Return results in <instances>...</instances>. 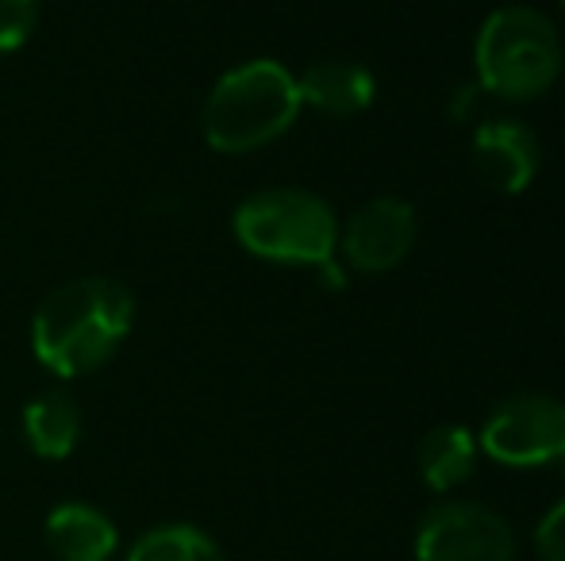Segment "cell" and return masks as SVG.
Returning a JSON list of instances; mask_svg holds the SVG:
<instances>
[{
  "instance_id": "9c48e42d",
  "label": "cell",
  "mask_w": 565,
  "mask_h": 561,
  "mask_svg": "<svg viewBox=\"0 0 565 561\" xmlns=\"http://www.w3.org/2000/svg\"><path fill=\"white\" fill-rule=\"evenodd\" d=\"M300 105L331 116V120H350L362 116L377 97V82L362 62L350 58H320L297 77Z\"/></svg>"
},
{
  "instance_id": "277c9868",
  "label": "cell",
  "mask_w": 565,
  "mask_h": 561,
  "mask_svg": "<svg viewBox=\"0 0 565 561\" xmlns=\"http://www.w3.org/2000/svg\"><path fill=\"white\" fill-rule=\"evenodd\" d=\"M238 247L262 262L320 266L339 255V216L320 193L297 185L250 193L231 216Z\"/></svg>"
},
{
  "instance_id": "8992f818",
  "label": "cell",
  "mask_w": 565,
  "mask_h": 561,
  "mask_svg": "<svg viewBox=\"0 0 565 561\" xmlns=\"http://www.w3.org/2000/svg\"><path fill=\"white\" fill-rule=\"evenodd\" d=\"M419 561H515V535L500 511L473 500L435 504L416 527Z\"/></svg>"
},
{
  "instance_id": "52a82bcc",
  "label": "cell",
  "mask_w": 565,
  "mask_h": 561,
  "mask_svg": "<svg viewBox=\"0 0 565 561\" xmlns=\"http://www.w3.org/2000/svg\"><path fill=\"white\" fill-rule=\"evenodd\" d=\"M419 239V216L404 196H373L339 224V255L358 273H388L412 255Z\"/></svg>"
},
{
  "instance_id": "6da1fadb",
  "label": "cell",
  "mask_w": 565,
  "mask_h": 561,
  "mask_svg": "<svg viewBox=\"0 0 565 561\" xmlns=\"http://www.w3.org/2000/svg\"><path fill=\"white\" fill-rule=\"evenodd\" d=\"M135 327V296L116 278H74L43 296L31 320L39 366L62 381L97 374L119 354Z\"/></svg>"
},
{
  "instance_id": "30bf717a",
  "label": "cell",
  "mask_w": 565,
  "mask_h": 561,
  "mask_svg": "<svg viewBox=\"0 0 565 561\" xmlns=\"http://www.w3.org/2000/svg\"><path fill=\"white\" fill-rule=\"evenodd\" d=\"M43 539L58 561H113L119 550L116 524L85 500H70L46 516Z\"/></svg>"
},
{
  "instance_id": "e0dca14e",
  "label": "cell",
  "mask_w": 565,
  "mask_h": 561,
  "mask_svg": "<svg viewBox=\"0 0 565 561\" xmlns=\"http://www.w3.org/2000/svg\"><path fill=\"white\" fill-rule=\"evenodd\" d=\"M558 4H562V8H565V0H558Z\"/></svg>"
},
{
  "instance_id": "ba28073f",
  "label": "cell",
  "mask_w": 565,
  "mask_h": 561,
  "mask_svg": "<svg viewBox=\"0 0 565 561\" xmlns=\"http://www.w3.org/2000/svg\"><path fill=\"white\" fill-rule=\"evenodd\" d=\"M473 170L489 188L504 196H520L531 188L543 165L539 136L520 120H489L473 131Z\"/></svg>"
},
{
  "instance_id": "5bb4252c",
  "label": "cell",
  "mask_w": 565,
  "mask_h": 561,
  "mask_svg": "<svg viewBox=\"0 0 565 561\" xmlns=\"http://www.w3.org/2000/svg\"><path fill=\"white\" fill-rule=\"evenodd\" d=\"M39 0H0V54H12L35 35Z\"/></svg>"
},
{
  "instance_id": "7c38bea8",
  "label": "cell",
  "mask_w": 565,
  "mask_h": 561,
  "mask_svg": "<svg viewBox=\"0 0 565 561\" xmlns=\"http://www.w3.org/2000/svg\"><path fill=\"white\" fill-rule=\"evenodd\" d=\"M477 434L461 423H439L419 439V477L431 493H450L466 485L477 470Z\"/></svg>"
},
{
  "instance_id": "8fae6325",
  "label": "cell",
  "mask_w": 565,
  "mask_h": 561,
  "mask_svg": "<svg viewBox=\"0 0 565 561\" xmlns=\"http://www.w3.org/2000/svg\"><path fill=\"white\" fill-rule=\"evenodd\" d=\"M23 427V442H28L31 454L46 457V462H62L77 450L82 442V408L77 400L70 397L66 389H51V392H39L35 400L23 404L20 416Z\"/></svg>"
},
{
  "instance_id": "2e32d148",
  "label": "cell",
  "mask_w": 565,
  "mask_h": 561,
  "mask_svg": "<svg viewBox=\"0 0 565 561\" xmlns=\"http://www.w3.org/2000/svg\"><path fill=\"white\" fill-rule=\"evenodd\" d=\"M477 97H484L481 85H477V82H473V85H461L458 97H454V105H450V116H454V120H469V112H473Z\"/></svg>"
},
{
  "instance_id": "7a4b0ae2",
  "label": "cell",
  "mask_w": 565,
  "mask_h": 561,
  "mask_svg": "<svg viewBox=\"0 0 565 561\" xmlns=\"http://www.w3.org/2000/svg\"><path fill=\"white\" fill-rule=\"evenodd\" d=\"M300 108L297 74L274 58H250L212 85L201 108V131L220 154H250L281 139Z\"/></svg>"
},
{
  "instance_id": "9a60e30c",
  "label": "cell",
  "mask_w": 565,
  "mask_h": 561,
  "mask_svg": "<svg viewBox=\"0 0 565 561\" xmlns=\"http://www.w3.org/2000/svg\"><path fill=\"white\" fill-rule=\"evenodd\" d=\"M535 547L543 561H565V500L554 504L535 531Z\"/></svg>"
},
{
  "instance_id": "3957f363",
  "label": "cell",
  "mask_w": 565,
  "mask_h": 561,
  "mask_svg": "<svg viewBox=\"0 0 565 561\" xmlns=\"http://www.w3.org/2000/svg\"><path fill=\"white\" fill-rule=\"evenodd\" d=\"M562 35L543 8L504 4L477 31L473 66L484 97L512 105L546 97L562 77Z\"/></svg>"
},
{
  "instance_id": "4fadbf2b",
  "label": "cell",
  "mask_w": 565,
  "mask_h": 561,
  "mask_svg": "<svg viewBox=\"0 0 565 561\" xmlns=\"http://www.w3.org/2000/svg\"><path fill=\"white\" fill-rule=\"evenodd\" d=\"M127 561H227L212 535L189 524H166L139 535L127 550Z\"/></svg>"
},
{
  "instance_id": "5b68a950",
  "label": "cell",
  "mask_w": 565,
  "mask_h": 561,
  "mask_svg": "<svg viewBox=\"0 0 565 561\" xmlns=\"http://www.w3.org/2000/svg\"><path fill=\"white\" fill-rule=\"evenodd\" d=\"M477 446L492 462L512 470L565 465V404L546 392H520L500 400L484 420Z\"/></svg>"
}]
</instances>
